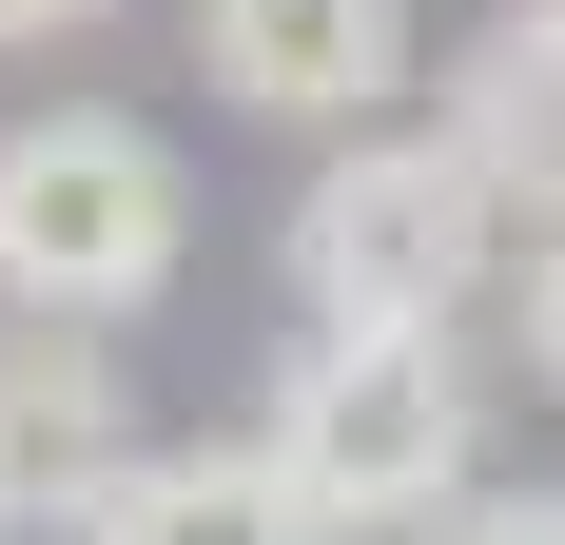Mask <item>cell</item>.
<instances>
[{
  "instance_id": "obj_6",
  "label": "cell",
  "mask_w": 565,
  "mask_h": 545,
  "mask_svg": "<svg viewBox=\"0 0 565 545\" xmlns=\"http://www.w3.org/2000/svg\"><path fill=\"white\" fill-rule=\"evenodd\" d=\"M468 175H488V215H565V0H508L488 40L449 58V117H429Z\"/></svg>"
},
{
  "instance_id": "obj_7",
  "label": "cell",
  "mask_w": 565,
  "mask_h": 545,
  "mask_svg": "<svg viewBox=\"0 0 565 545\" xmlns=\"http://www.w3.org/2000/svg\"><path fill=\"white\" fill-rule=\"evenodd\" d=\"M98 545H332V526L292 506L274 448L234 429V448H137V488L98 506Z\"/></svg>"
},
{
  "instance_id": "obj_10",
  "label": "cell",
  "mask_w": 565,
  "mask_h": 545,
  "mask_svg": "<svg viewBox=\"0 0 565 545\" xmlns=\"http://www.w3.org/2000/svg\"><path fill=\"white\" fill-rule=\"evenodd\" d=\"M78 20H117V0H0V40H78Z\"/></svg>"
},
{
  "instance_id": "obj_2",
  "label": "cell",
  "mask_w": 565,
  "mask_h": 545,
  "mask_svg": "<svg viewBox=\"0 0 565 545\" xmlns=\"http://www.w3.org/2000/svg\"><path fill=\"white\" fill-rule=\"evenodd\" d=\"M195 254V175L157 117L58 98L0 137V331H137Z\"/></svg>"
},
{
  "instance_id": "obj_5",
  "label": "cell",
  "mask_w": 565,
  "mask_h": 545,
  "mask_svg": "<svg viewBox=\"0 0 565 545\" xmlns=\"http://www.w3.org/2000/svg\"><path fill=\"white\" fill-rule=\"evenodd\" d=\"M195 58L234 117L371 137V98H409V0H195Z\"/></svg>"
},
{
  "instance_id": "obj_1",
  "label": "cell",
  "mask_w": 565,
  "mask_h": 545,
  "mask_svg": "<svg viewBox=\"0 0 565 545\" xmlns=\"http://www.w3.org/2000/svg\"><path fill=\"white\" fill-rule=\"evenodd\" d=\"M254 448L332 545H429L488 488V351L468 331H292L254 389Z\"/></svg>"
},
{
  "instance_id": "obj_9",
  "label": "cell",
  "mask_w": 565,
  "mask_h": 545,
  "mask_svg": "<svg viewBox=\"0 0 565 545\" xmlns=\"http://www.w3.org/2000/svg\"><path fill=\"white\" fill-rule=\"evenodd\" d=\"M429 545H565V488H468Z\"/></svg>"
},
{
  "instance_id": "obj_3",
  "label": "cell",
  "mask_w": 565,
  "mask_h": 545,
  "mask_svg": "<svg viewBox=\"0 0 565 545\" xmlns=\"http://www.w3.org/2000/svg\"><path fill=\"white\" fill-rule=\"evenodd\" d=\"M292 312L312 331H468L508 292V215H488V175L429 137V117H371L332 157L292 175Z\"/></svg>"
},
{
  "instance_id": "obj_4",
  "label": "cell",
  "mask_w": 565,
  "mask_h": 545,
  "mask_svg": "<svg viewBox=\"0 0 565 545\" xmlns=\"http://www.w3.org/2000/svg\"><path fill=\"white\" fill-rule=\"evenodd\" d=\"M117 488H137L117 331H0V545H98Z\"/></svg>"
},
{
  "instance_id": "obj_8",
  "label": "cell",
  "mask_w": 565,
  "mask_h": 545,
  "mask_svg": "<svg viewBox=\"0 0 565 545\" xmlns=\"http://www.w3.org/2000/svg\"><path fill=\"white\" fill-rule=\"evenodd\" d=\"M508 331H526V371L565 389V215H526V234H508Z\"/></svg>"
}]
</instances>
